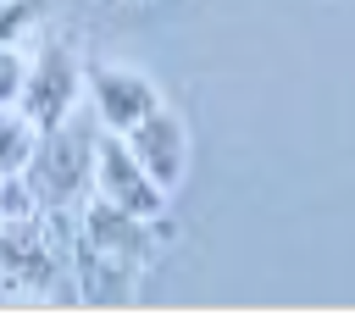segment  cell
Instances as JSON below:
<instances>
[{
	"instance_id": "obj_10",
	"label": "cell",
	"mask_w": 355,
	"mask_h": 316,
	"mask_svg": "<svg viewBox=\"0 0 355 316\" xmlns=\"http://www.w3.org/2000/svg\"><path fill=\"white\" fill-rule=\"evenodd\" d=\"M22 72H28V50H22V44H6V50H0V111L17 105V94H22Z\"/></svg>"
},
{
	"instance_id": "obj_2",
	"label": "cell",
	"mask_w": 355,
	"mask_h": 316,
	"mask_svg": "<svg viewBox=\"0 0 355 316\" xmlns=\"http://www.w3.org/2000/svg\"><path fill=\"white\" fill-rule=\"evenodd\" d=\"M17 111L44 133L55 122H67L72 111H83V61L72 55L67 39H50L44 50L28 55V72H22V94H17Z\"/></svg>"
},
{
	"instance_id": "obj_9",
	"label": "cell",
	"mask_w": 355,
	"mask_h": 316,
	"mask_svg": "<svg viewBox=\"0 0 355 316\" xmlns=\"http://www.w3.org/2000/svg\"><path fill=\"white\" fill-rule=\"evenodd\" d=\"M50 0H0V50L6 44H28V33L44 22Z\"/></svg>"
},
{
	"instance_id": "obj_5",
	"label": "cell",
	"mask_w": 355,
	"mask_h": 316,
	"mask_svg": "<svg viewBox=\"0 0 355 316\" xmlns=\"http://www.w3.org/2000/svg\"><path fill=\"white\" fill-rule=\"evenodd\" d=\"M89 194H100V200H111V205H122V211H133L144 222H161L166 205H172V194L133 161L122 133H100L94 139V183H89Z\"/></svg>"
},
{
	"instance_id": "obj_4",
	"label": "cell",
	"mask_w": 355,
	"mask_h": 316,
	"mask_svg": "<svg viewBox=\"0 0 355 316\" xmlns=\"http://www.w3.org/2000/svg\"><path fill=\"white\" fill-rule=\"evenodd\" d=\"M83 100H89V116L100 133H128L133 122H144L161 105V89L139 67L94 61V67H83Z\"/></svg>"
},
{
	"instance_id": "obj_3",
	"label": "cell",
	"mask_w": 355,
	"mask_h": 316,
	"mask_svg": "<svg viewBox=\"0 0 355 316\" xmlns=\"http://www.w3.org/2000/svg\"><path fill=\"white\" fill-rule=\"evenodd\" d=\"M72 227H78L72 244H89V249H100V255H111V261H122L133 272H144L155 261L161 238H166V216L161 222H144V216H133V211H122V205H111L100 194H83L78 200Z\"/></svg>"
},
{
	"instance_id": "obj_7",
	"label": "cell",
	"mask_w": 355,
	"mask_h": 316,
	"mask_svg": "<svg viewBox=\"0 0 355 316\" xmlns=\"http://www.w3.org/2000/svg\"><path fill=\"white\" fill-rule=\"evenodd\" d=\"M67 272L78 277V299H89V305H128L139 294V272L100 255V249H89V244H72Z\"/></svg>"
},
{
	"instance_id": "obj_8",
	"label": "cell",
	"mask_w": 355,
	"mask_h": 316,
	"mask_svg": "<svg viewBox=\"0 0 355 316\" xmlns=\"http://www.w3.org/2000/svg\"><path fill=\"white\" fill-rule=\"evenodd\" d=\"M33 144H39V128L17 105H6L0 111V177H17L28 166V155H33Z\"/></svg>"
},
{
	"instance_id": "obj_1",
	"label": "cell",
	"mask_w": 355,
	"mask_h": 316,
	"mask_svg": "<svg viewBox=\"0 0 355 316\" xmlns=\"http://www.w3.org/2000/svg\"><path fill=\"white\" fill-rule=\"evenodd\" d=\"M94 139H100V128L83 111H72L67 122L39 133L22 177H28V188L39 194L44 211H78V200L94 183Z\"/></svg>"
},
{
	"instance_id": "obj_6",
	"label": "cell",
	"mask_w": 355,
	"mask_h": 316,
	"mask_svg": "<svg viewBox=\"0 0 355 316\" xmlns=\"http://www.w3.org/2000/svg\"><path fill=\"white\" fill-rule=\"evenodd\" d=\"M122 144L133 150V161L166 188V194H178L183 188V177H189V122L161 100L144 122H133L128 133H122Z\"/></svg>"
}]
</instances>
